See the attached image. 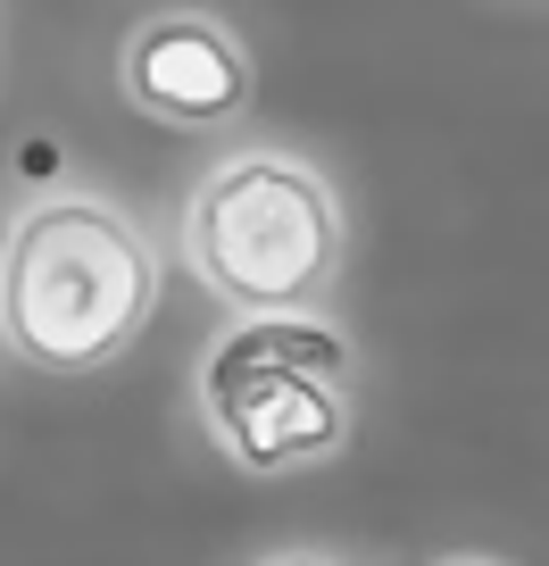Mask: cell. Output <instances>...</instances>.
Segmentation results:
<instances>
[{"instance_id": "1", "label": "cell", "mask_w": 549, "mask_h": 566, "mask_svg": "<svg viewBox=\"0 0 549 566\" xmlns=\"http://www.w3.org/2000/svg\"><path fill=\"white\" fill-rule=\"evenodd\" d=\"M159 250L92 192H51L0 242V342L34 375H92L142 342Z\"/></svg>"}, {"instance_id": "2", "label": "cell", "mask_w": 549, "mask_h": 566, "mask_svg": "<svg viewBox=\"0 0 549 566\" xmlns=\"http://www.w3.org/2000/svg\"><path fill=\"white\" fill-rule=\"evenodd\" d=\"M183 259L233 317H300L341 266V200L292 150H242L183 200Z\"/></svg>"}, {"instance_id": "3", "label": "cell", "mask_w": 549, "mask_h": 566, "mask_svg": "<svg viewBox=\"0 0 549 566\" xmlns=\"http://www.w3.org/2000/svg\"><path fill=\"white\" fill-rule=\"evenodd\" d=\"M200 417L242 475H308L358 433V350L300 317H233L200 358Z\"/></svg>"}, {"instance_id": "4", "label": "cell", "mask_w": 549, "mask_h": 566, "mask_svg": "<svg viewBox=\"0 0 549 566\" xmlns=\"http://www.w3.org/2000/svg\"><path fill=\"white\" fill-rule=\"evenodd\" d=\"M117 84L159 125H225L250 108V51L233 25L200 18V9H167L125 34Z\"/></svg>"}, {"instance_id": "5", "label": "cell", "mask_w": 549, "mask_h": 566, "mask_svg": "<svg viewBox=\"0 0 549 566\" xmlns=\"http://www.w3.org/2000/svg\"><path fill=\"white\" fill-rule=\"evenodd\" d=\"M266 566H334V558H308V549H292V558H266Z\"/></svg>"}, {"instance_id": "6", "label": "cell", "mask_w": 549, "mask_h": 566, "mask_svg": "<svg viewBox=\"0 0 549 566\" xmlns=\"http://www.w3.org/2000/svg\"><path fill=\"white\" fill-rule=\"evenodd\" d=\"M442 566H499V558H442Z\"/></svg>"}]
</instances>
